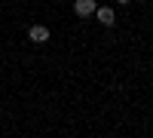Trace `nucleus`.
<instances>
[{
  "instance_id": "nucleus-1",
  "label": "nucleus",
  "mask_w": 153,
  "mask_h": 138,
  "mask_svg": "<svg viewBox=\"0 0 153 138\" xmlns=\"http://www.w3.org/2000/svg\"><path fill=\"white\" fill-rule=\"evenodd\" d=\"M95 9H98L95 0H74V16H80V19L95 16Z\"/></svg>"
},
{
  "instance_id": "nucleus-2",
  "label": "nucleus",
  "mask_w": 153,
  "mask_h": 138,
  "mask_svg": "<svg viewBox=\"0 0 153 138\" xmlns=\"http://www.w3.org/2000/svg\"><path fill=\"white\" fill-rule=\"evenodd\" d=\"M28 40H31V43H46V40H49V28H46V25H31Z\"/></svg>"
},
{
  "instance_id": "nucleus-3",
  "label": "nucleus",
  "mask_w": 153,
  "mask_h": 138,
  "mask_svg": "<svg viewBox=\"0 0 153 138\" xmlns=\"http://www.w3.org/2000/svg\"><path fill=\"white\" fill-rule=\"evenodd\" d=\"M95 16H98V22H101V25H107V28L117 22V12H113L110 6H98V9H95Z\"/></svg>"
},
{
  "instance_id": "nucleus-4",
  "label": "nucleus",
  "mask_w": 153,
  "mask_h": 138,
  "mask_svg": "<svg viewBox=\"0 0 153 138\" xmlns=\"http://www.w3.org/2000/svg\"><path fill=\"white\" fill-rule=\"evenodd\" d=\"M117 3H129V0H117Z\"/></svg>"
}]
</instances>
